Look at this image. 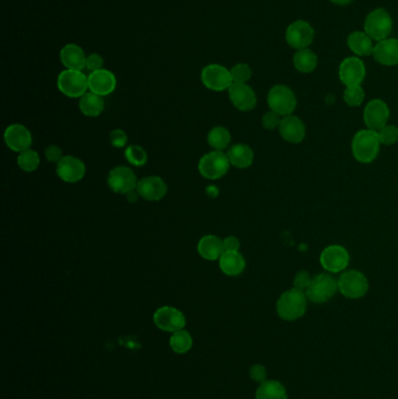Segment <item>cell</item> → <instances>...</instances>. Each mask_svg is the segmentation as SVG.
Returning a JSON list of instances; mask_svg holds the SVG:
<instances>
[{"instance_id":"cell-28","label":"cell","mask_w":398,"mask_h":399,"mask_svg":"<svg viewBox=\"0 0 398 399\" xmlns=\"http://www.w3.org/2000/svg\"><path fill=\"white\" fill-rule=\"evenodd\" d=\"M104 99L94 93H86L79 98V111L86 117H98L104 110Z\"/></svg>"},{"instance_id":"cell-21","label":"cell","mask_w":398,"mask_h":399,"mask_svg":"<svg viewBox=\"0 0 398 399\" xmlns=\"http://www.w3.org/2000/svg\"><path fill=\"white\" fill-rule=\"evenodd\" d=\"M278 130L283 139L287 143L299 144L306 137V126L304 121L294 115L283 117Z\"/></svg>"},{"instance_id":"cell-44","label":"cell","mask_w":398,"mask_h":399,"mask_svg":"<svg viewBox=\"0 0 398 399\" xmlns=\"http://www.w3.org/2000/svg\"><path fill=\"white\" fill-rule=\"evenodd\" d=\"M240 243L238 238L235 236H228L223 240V248L225 253H235L240 250Z\"/></svg>"},{"instance_id":"cell-9","label":"cell","mask_w":398,"mask_h":399,"mask_svg":"<svg viewBox=\"0 0 398 399\" xmlns=\"http://www.w3.org/2000/svg\"><path fill=\"white\" fill-rule=\"evenodd\" d=\"M201 82L207 89L218 93L229 90L234 83L230 69L218 64H208L202 69Z\"/></svg>"},{"instance_id":"cell-5","label":"cell","mask_w":398,"mask_h":399,"mask_svg":"<svg viewBox=\"0 0 398 399\" xmlns=\"http://www.w3.org/2000/svg\"><path fill=\"white\" fill-rule=\"evenodd\" d=\"M267 106L271 111L285 117L293 115L297 108V97L291 88L284 84H277L271 88L267 94Z\"/></svg>"},{"instance_id":"cell-31","label":"cell","mask_w":398,"mask_h":399,"mask_svg":"<svg viewBox=\"0 0 398 399\" xmlns=\"http://www.w3.org/2000/svg\"><path fill=\"white\" fill-rule=\"evenodd\" d=\"M207 142L214 151H223L229 146L231 135L229 130L225 126H215L208 133Z\"/></svg>"},{"instance_id":"cell-3","label":"cell","mask_w":398,"mask_h":399,"mask_svg":"<svg viewBox=\"0 0 398 399\" xmlns=\"http://www.w3.org/2000/svg\"><path fill=\"white\" fill-rule=\"evenodd\" d=\"M339 291L338 280L332 273L325 272L313 277L311 285L305 291L308 302L313 304H325L331 300Z\"/></svg>"},{"instance_id":"cell-22","label":"cell","mask_w":398,"mask_h":399,"mask_svg":"<svg viewBox=\"0 0 398 399\" xmlns=\"http://www.w3.org/2000/svg\"><path fill=\"white\" fill-rule=\"evenodd\" d=\"M372 57L376 62L386 67L398 64V39L387 38L375 45Z\"/></svg>"},{"instance_id":"cell-24","label":"cell","mask_w":398,"mask_h":399,"mask_svg":"<svg viewBox=\"0 0 398 399\" xmlns=\"http://www.w3.org/2000/svg\"><path fill=\"white\" fill-rule=\"evenodd\" d=\"M198 253L203 260L214 262L221 258L225 253L223 240L215 235H206L198 243Z\"/></svg>"},{"instance_id":"cell-19","label":"cell","mask_w":398,"mask_h":399,"mask_svg":"<svg viewBox=\"0 0 398 399\" xmlns=\"http://www.w3.org/2000/svg\"><path fill=\"white\" fill-rule=\"evenodd\" d=\"M135 191L145 201L155 202L165 197L167 194V185L162 177L151 175L138 180Z\"/></svg>"},{"instance_id":"cell-1","label":"cell","mask_w":398,"mask_h":399,"mask_svg":"<svg viewBox=\"0 0 398 399\" xmlns=\"http://www.w3.org/2000/svg\"><path fill=\"white\" fill-rule=\"evenodd\" d=\"M276 309L278 317L285 321H296L304 317L307 309V297L304 291L292 287L278 298Z\"/></svg>"},{"instance_id":"cell-17","label":"cell","mask_w":398,"mask_h":399,"mask_svg":"<svg viewBox=\"0 0 398 399\" xmlns=\"http://www.w3.org/2000/svg\"><path fill=\"white\" fill-rule=\"evenodd\" d=\"M5 143L13 152H21L30 150L33 144V137L30 130L23 124H12L5 130Z\"/></svg>"},{"instance_id":"cell-10","label":"cell","mask_w":398,"mask_h":399,"mask_svg":"<svg viewBox=\"0 0 398 399\" xmlns=\"http://www.w3.org/2000/svg\"><path fill=\"white\" fill-rule=\"evenodd\" d=\"M320 264L328 273H342L350 262L348 250L340 244L328 245L320 253Z\"/></svg>"},{"instance_id":"cell-39","label":"cell","mask_w":398,"mask_h":399,"mask_svg":"<svg viewBox=\"0 0 398 399\" xmlns=\"http://www.w3.org/2000/svg\"><path fill=\"white\" fill-rule=\"evenodd\" d=\"M282 116H279L278 113H274V111H269V113L264 115L262 118V125L265 130L272 131L276 128H279L281 121H282Z\"/></svg>"},{"instance_id":"cell-13","label":"cell","mask_w":398,"mask_h":399,"mask_svg":"<svg viewBox=\"0 0 398 399\" xmlns=\"http://www.w3.org/2000/svg\"><path fill=\"white\" fill-rule=\"evenodd\" d=\"M366 66L361 57H345L339 66V79L345 87L361 86L366 77Z\"/></svg>"},{"instance_id":"cell-32","label":"cell","mask_w":398,"mask_h":399,"mask_svg":"<svg viewBox=\"0 0 398 399\" xmlns=\"http://www.w3.org/2000/svg\"><path fill=\"white\" fill-rule=\"evenodd\" d=\"M169 346L177 354H186L193 346L192 335L184 329L173 333L169 339Z\"/></svg>"},{"instance_id":"cell-4","label":"cell","mask_w":398,"mask_h":399,"mask_svg":"<svg viewBox=\"0 0 398 399\" xmlns=\"http://www.w3.org/2000/svg\"><path fill=\"white\" fill-rule=\"evenodd\" d=\"M59 90L69 98H81L89 90L88 76L82 70L64 69L57 76Z\"/></svg>"},{"instance_id":"cell-36","label":"cell","mask_w":398,"mask_h":399,"mask_svg":"<svg viewBox=\"0 0 398 399\" xmlns=\"http://www.w3.org/2000/svg\"><path fill=\"white\" fill-rule=\"evenodd\" d=\"M377 135H379L381 145L391 146L398 143V128L395 125H386L384 128L377 131Z\"/></svg>"},{"instance_id":"cell-37","label":"cell","mask_w":398,"mask_h":399,"mask_svg":"<svg viewBox=\"0 0 398 399\" xmlns=\"http://www.w3.org/2000/svg\"><path fill=\"white\" fill-rule=\"evenodd\" d=\"M234 83H247L252 79V69L247 64H237L230 69Z\"/></svg>"},{"instance_id":"cell-34","label":"cell","mask_w":398,"mask_h":399,"mask_svg":"<svg viewBox=\"0 0 398 399\" xmlns=\"http://www.w3.org/2000/svg\"><path fill=\"white\" fill-rule=\"evenodd\" d=\"M125 159L130 162L132 166L135 167H143L146 165L147 153L143 147L140 145H130L128 148L125 150Z\"/></svg>"},{"instance_id":"cell-30","label":"cell","mask_w":398,"mask_h":399,"mask_svg":"<svg viewBox=\"0 0 398 399\" xmlns=\"http://www.w3.org/2000/svg\"><path fill=\"white\" fill-rule=\"evenodd\" d=\"M256 399H287V392L278 380H265L259 385Z\"/></svg>"},{"instance_id":"cell-6","label":"cell","mask_w":398,"mask_h":399,"mask_svg":"<svg viewBox=\"0 0 398 399\" xmlns=\"http://www.w3.org/2000/svg\"><path fill=\"white\" fill-rule=\"evenodd\" d=\"M365 32L372 39V41H382L389 38L392 30V19L386 8L372 10L365 20Z\"/></svg>"},{"instance_id":"cell-12","label":"cell","mask_w":398,"mask_h":399,"mask_svg":"<svg viewBox=\"0 0 398 399\" xmlns=\"http://www.w3.org/2000/svg\"><path fill=\"white\" fill-rule=\"evenodd\" d=\"M153 321L159 329L167 333H176L186 326L184 313L172 306H162L157 309L153 314Z\"/></svg>"},{"instance_id":"cell-42","label":"cell","mask_w":398,"mask_h":399,"mask_svg":"<svg viewBox=\"0 0 398 399\" xmlns=\"http://www.w3.org/2000/svg\"><path fill=\"white\" fill-rule=\"evenodd\" d=\"M45 157L52 164H59L61 159L64 158V152L57 145H49L45 150Z\"/></svg>"},{"instance_id":"cell-43","label":"cell","mask_w":398,"mask_h":399,"mask_svg":"<svg viewBox=\"0 0 398 399\" xmlns=\"http://www.w3.org/2000/svg\"><path fill=\"white\" fill-rule=\"evenodd\" d=\"M249 373H250V378L252 380H255L256 383H259V385L267 380V369H265L264 365H252Z\"/></svg>"},{"instance_id":"cell-25","label":"cell","mask_w":398,"mask_h":399,"mask_svg":"<svg viewBox=\"0 0 398 399\" xmlns=\"http://www.w3.org/2000/svg\"><path fill=\"white\" fill-rule=\"evenodd\" d=\"M347 46L357 57L372 55L374 48H375L372 39L366 33L365 30L363 32L355 30L353 33H350L347 38Z\"/></svg>"},{"instance_id":"cell-16","label":"cell","mask_w":398,"mask_h":399,"mask_svg":"<svg viewBox=\"0 0 398 399\" xmlns=\"http://www.w3.org/2000/svg\"><path fill=\"white\" fill-rule=\"evenodd\" d=\"M228 94L231 104L240 111H252L257 106L256 93L247 83H233Z\"/></svg>"},{"instance_id":"cell-29","label":"cell","mask_w":398,"mask_h":399,"mask_svg":"<svg viewBox=\"0 0 398 399\" xmlns=\"http://www.w3.org/2000/svg\"><path fill=\"white\" fill-rule=\"evenodd\" d=\"M293 66L298 72L310 74L314 72L318 66V57L310 48L301 49L293 57Z\"/></svg>"},{"instance_id":"cell-33","label":"cell","mask_w":398,"mask_h":399,"mask_svg":"<svg viewBox=\"0 0 398 399\" xmlns=\"http://www.w3.org/2000/svg\"><path fill=\"white\" fill-rule=\"evenodd\" d=\"M17 162L23 172L32 173L34 171L38 170V167L40 166V157L37 152L30 148V150L19 153Z\"/></svg>"},{"instance_id":"cell-14","label":"cell","mask_w":398,"mask_h":399,"mask_svg":"<svg viewBox=\"0 0 398 399\" xmlns=\"http://www.w3.org/2000/svg\"><path fill=\"white\" fill-rule=\"evenodd\" d=\"M137 177L135 172L126 166H117L110 171L108 175V186L116 194H124L137 188Z\"/></svg>"},{"instance_id":"cell-46","label":"cell","mask_w":398,"mask_h":399,"mask_svg":"<svg viewBox=\"0 0 398 399\" xmlns=\"http://www.w3.org/2000/svg\"><path fill=\"white\" fill-rule=\"evenodd\" d=\"M333 4L339 5V6H345V5H350V3H353L354 0H330Z\"/></svg>"},{"instance_id":"cell-23","label":"cell","mask_w":398,"mask_h":399,"mask_svg":"<svg viewBox=\"0 0 398 399\" xmlns=\"http://www.w3.org/2000/svg\"><path fill=\"white\" fill-rule=\"evenodd\" d=\"M86 57L82 47L76 43H67L60 50L61 64L66 69L83 70L86 68Z\"/></svg>"},{"instance_id":"cell-18","label":"cell","mask_w":398,"mask_h":399,"mask_svg":"<svg viewBox=\"0 0 398 399\" xmlns=\"http://www.w3.org/2000/svg\"><path fill=\"white\" fill-rule=\"evenodd\" d=\"M57 177L67 184H76L86 175V165L81 159L73 155H64L57 164Z\"/></svg>"},{"instance_id":"cell-38","label":"cell","mask_w":398,"mask_h":399,"mask_svg":"<svg viewBox=\"0 0 398 399\" xmlns=\"http://www.w3.org/2000/svg\"><path fill=\"white\" fill-rule=\"evenodd\" d=\"M313 277L310 275V272L305 271V270H301V271L298 272L297 275H294V279H293V287H296L298 290L306 291L308 286L311 285L312 282Z\"/></svg>"},{"instance_id":"cell-27","label":"cell","mask_w":398,"mask_h":399,"mask_svg":"<svg viewBox=\"0 0 398 399\" xmlns=\"http://www.w3.org/2000/svg\"><path fill=\"white\" fill-rule=\"evenodd\" d=\"M218 262H220L221 271L228 277H237L245 271V257L242 256L238 251L223 253Z\"/></svg>"},{"instance_id":"cell-41","label":"cell","mask_w":398,"mask_h":399,"mask_svg":"<svg viewBox=\"0 0 398 399\" xmlns=\"http://www.w3.org/2000/svg\"><path fill=\"white\" fill-rule=\"evenodd\" d=\"M103 64H104V60L100 54L93 53L86 57V69H88L91 72L101 70L103 69Z\"/></svg>"},{"instance_id":"cell-40","label":"cell","mask_w":398,"mask_h":399,"mask_svg":"<svg viewBox=\"0 0 398 399\" xmlns=\"http://www.w3.org/2000/svg\"><path fill=\"white\" fill-rule=\"evenodd\" d=\"M109 138L110 144L116 148H123L128 144V135L124 130H120V128H116V130L110 132Z\"/></svg>"},{"instance_id":"cell-11","label":"cell","mask_w":398,"mask_h":399,"mask_svg":"<svg viewBox=\"0 0 398 399\" xmlns=\"http://www.w3.org/2000/svg\"><path fill=\"white\" fill-rule=\"evenodd\" d=\"M314 28L305 20H296L286 28L285 40L291 48L296 50L310 48L314 40Z\"/></svg>"},{"instance_id":"cell-2","label":"cell","mask_w":398,"mask_h":399,"mask_svg":"<svg viewBox=\"0 0 398 399\" xmlns=\"http://www.w3.org/2000/svg\"><path fill=\"white\" fill-rule=\"evenodd\" d=\"M381 142L377 131L365 128L354 135L352 140V153L361 164H372L379 153Z\"/></svg>"},{"instance_id":"cell-26","label":"cell","mask_w":398,"mask_h":399,"mask_svg":"<svg viewBox=\"0 0 398 399\" xmlns=\"http://www.w3.org/2000/svg\"><path fill=\"white\" fill-rule=\"evenodd\" d=\"M227 155L229 159L230 165L236 167V168H240V170L250 167L254 162V158H255L252 147L247 144L240 143L235 144L230 147L227 152Z\"/></svg>"},{"instance_id":"cell-45","label":"cell","mask_w":398,"mask_h":399,"mask_svg":"<svg viewBox=\"0 0 398 399\" xmlns=\"http://www.w3.org/2000/svg\"><path fill=\"white\" fill-rule=\"evenodd\" d=\"M138 197H140V196L135 189V191H131V192H129L128 194H126V199H128L129 202H132V204L135 202V201L138 200Z\"/></svg>"},{"instance_id":"cell-7","label":"cell","mask_w":398,"mask_h":399,"mask_svg":"<svg viewBox=\"0 0 398 399\" xmlns=\"http://www.w3.org/2000/svg\"><path fill=\"white\" fill-rule=\"evenodd\" d=\"M230 166L231 165L227 153L213 150L200 159L198 168L203 177L208 180H218L228 173Z\"/></svg>"},{"instance_id":"cell-20","label":"cell","mask_w":398,"mask_h":399,"mask_svg":"<svg viewBox=\"0 0 398 399\" xmlns=\"http://www.w3.org/2000/svg\"><path fill=\"white\" fill-rule=\"evenodd\" d=\"M88 83H89V91L102 97L113 94L117 87L116 76L113 72L104 68L97 72H91L88 75Z\"/></svg>"},{"instance_id":"cell-35","label":"cell","mask_w":398,"mask_h":399,"mask_svg":"<svg viewBox=\"0 0 398 399\" xmlns=\"http://www.w3.org/2000/svg\"><path fill=\"white\" fill-rule=\"evenodd\" d=\"M365 90L362 89L361 86L345 87V91H343V101L347 106H352V108L360 106L365 101Z\"/></svg>"},{"instance_id":"cell-15","label":"cell","mask_w":398,"mask_h":399,"mask_svg":"<svg viewBox=\"0 0 398 399\" xmlns=\"http://www.w3.org/2000/svg\"><path fill=\"white\" fill-rule=\"evenodd\" d=\"M390 117V109L387 103L375 98L369 101L363 111V121L367 128L379 131L381 128L388 125V121Z\"/></svg>"},{"instance_id":"cell-8","label":"cell","mask_w":398,"mask_h":399,"mask_svg":"<svg viewBox=\"0 0 398 399\" xmlns=\"http://www.w3.org/2000/svg\"><path fill=\"white\" fill-rule=\"evenodd\" d=\"M339 292L348 299L365 297L369 290L367 277L357 270L343 271L338 279Z\"/></svg>"}]
</instances>
